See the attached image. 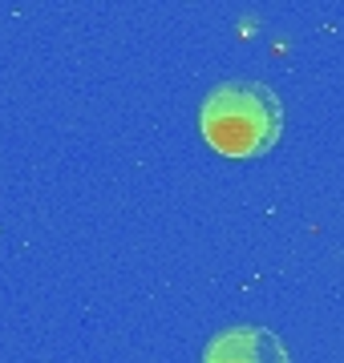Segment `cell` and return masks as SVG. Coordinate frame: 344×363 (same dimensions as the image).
Returning a JSON list of instances; mask_svg holds the SVG:
<instances>
[{
    "instance_id": "1",
    "label": "cell",
    "mask_w": 344,
    "mask_h": 363,
    "mask_svg": "<svg viewBox=\"0 0 344 363\" xmlns=\"http://www.w3.org/2000/svg\"><path fill=\"white\" fill-rule=\"evenodd\" d=\"M199 130L215 154L259 157L279 142L284 105L264 81H223L203 97Z\"/></svg>"
},
{
    "instance_id": "2",
    "label": "cell",
    "mask_w": 344,
    "mask_h": 363,
    "mask_svg": "<svg viewBox=\"0 0 344 363\" xmlns=\"http://www.w3.org/2000/svg\"><path fill=\"white\" fill-rule=\"evenodd\" d=\"M203 363H291V359L276 331L255 327V323H239V327L219 331L207 343Z\"/></svg>"
}]
</instances>
